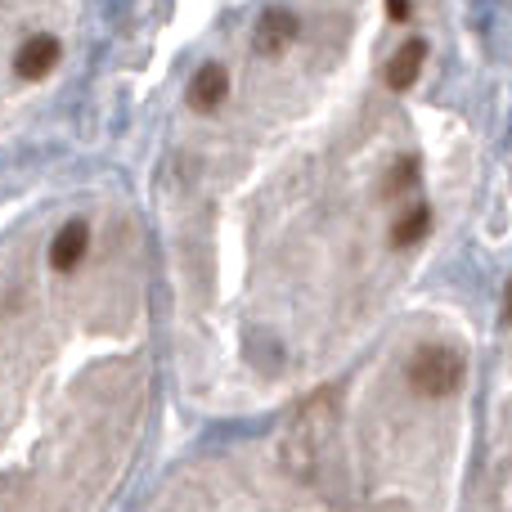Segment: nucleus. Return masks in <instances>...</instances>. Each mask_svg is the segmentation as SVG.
Listing matches in <instances>:
<instances>
[{"label":"nucleus","mask_w":512,"mask_h":512,"mask_svg":"<svg viewBox=\"0 0 512 512\" xmlns=\"http://www.w3.org/2000/svg\"><path fill=\"white\" fill-rule=\"evenodd\" d=\"M292 27H297V23H292V18L283 14V9H274V14L265 18V32H261V50H274V36H279V41H288V36H292Z\"/></svg>","instance_id":"obj_7"},{"label":"nucleus","mask_w":512,"mask_h":512,"mask_svg":"<svg viewBox=\"0 0 512 512\" xmlns=\"http://www.w3.org/2000/svg\"><path fill=\"white\" fill-rule=\"evenodd\" d=\"M86 243H90V230L81 221H72V225H63L59 230V239H54V248H50V261H54V270H72V265L86 256Z\"/></svg>","instance_id":"obj_5"},{"label":"nucleus","mask_w":512,"mask_h":512,"mask_svg":"<svg viewBox=\"0 0 512 512\" xmlns=\"http://www.w3.org/2000/svg\"><path fill=\"white\" fill-rule=\"evenodd\" d=\"M225 90H230L225 68H221V63H207V68H198L194 86H189V104H194L198 113H212V108L225 99Z\"/></svg>","instance_id":"obj_3"},{"label":"nucleus","mask_w":512,"mask_h":512,"mask_svg":"<svg viewBox=\"0 0 512 512\" xmlns=\"http://www.w3.org/2000/svg\"><path fill=\"white\" fill-rule=\"evenodd\" d=\"M391 18H409V0H387Z\"/></svg>","instance_id":"obj_8"},{"label":"nucleus","mask_w":512,"mask_h":512,"mask_svg":"<svg viewBox=\"0 0 512 512\" xmlns=\"http://www.w3.org/2000/svg\"><path fill=\"white\" fill-rule=\"evenodd\" d=\"M54 63H59V41H54V36H32V41L18 50V77L41 81Z\"/></svg>","instance_id":"obj_2"},{"label":"nucleus","mask_w":512,"mask_h":512,"mask_svg":"<svg viewBox=\"0 0 512 512\" xmlns=\"http://www.w3.org/2000/svg\"><path fill=\"white\" fill-rule=\"evenodd\" d=\"M423 54H427V45L423 41H405L396 50V59L387 63V86L391 90H409L418 81V72H423Z\"/></svg>","instance_id":"obj_4"},{"label":"nucleus","mask_w":512,"mask_h":512,"mask_svg":"<svg viewBox=\"0 0 512 512\" xmlns=\"http://www.w3.org/2000/svg\"><path fill=\"white\" fill-rule=\"evenodd\" d=\"M423 234H427V207H414V212L396 225V239L391 243H396V248H409V243H418Z\"/></svg>","instance_id":"obj_6"},{"label":"nucleus","mask_w":512,"mask_h":512,"mask_svg":"<svg viewBox=\"0 0 512 512\" xmlns=\"http://www.w3.org/2000/svg\"><path fill=\"white\" fill-rule=\"evenodd\" d=\"M508 319H512V288H508Z\"/></svg>","instance_id":"obj_9"},{"label":"nucleus","mask_w":512,"mask_h":512,"mask_svg":"<svg viewBox=\"0 0 512 512\" xmlns=\"http://www.w3.org/2000/svg\"><path fill=\"white\" fill-rule=\"evenodd\" d=\"M409 382L423 396H454L463 387V355L450 346H423V351L409 360Z\"/></svg>","instance_id":"obj_1"}]
</instances>
